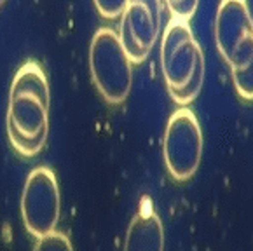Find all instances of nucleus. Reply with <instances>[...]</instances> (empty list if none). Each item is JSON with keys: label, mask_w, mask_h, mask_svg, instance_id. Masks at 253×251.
Masks as SVG:
<instances>
[{"label": "nucleus", "mask_w": 253, "mask_h": 251, "mask_svg": "<svg viewBox=\"0 0 253 251\" xmlns=\"http://www.w3.org/2000/svg\"><path fill=\"white\" fill-rule=\"evenodd\" d=\"M49 82L37 61L21 65L12 79L7 103V138L23 157L44 148L49 133Z\"/></svg>", "instance_id": "1"}, {"label": "nucleus", "mask_w": 253, "mask_h": 251, "mask_svg": "<svg viewBox=\"0 0 253 251\" xmlns=\"http://www.w3.org/2000/svg\"><path fill=\"white\" fill-rule=\"evenodd\" d=\"M94 7L98 14L105 19H117L121 18L124 7H126L127 0H93Z\"/></svg>", "instance_id": "12"}, {"label": "nucleus", "mask_w": 253, "mask_h": 251, "mask_svg": "<svg viewBox=\"0 0 253 251\" xmlns=\"http://www.w3.org/2000/svg\"><path fill=\"white\" fill-rule=\"evenodd\" d=\"M253 37L243 0H222L215 16V42L223 61L231 65L241 44Z\"/></svg>", "instance_id": "7"}, {"label": "nucleus", "mask_w": 253, "mask_h": 251, "mask_svg": "<svg viewBox=\"0 0 253 251\" xmlns=\"http://www.w3.org/2000/svg\"><path fill=\"white\" fill-rule=\"evenodd\" d=\"M61 213L60 185L49 167L39 166L26 176L21 194V218L35 237L54 232Z\"/></svg>", "instance_id": "5"}, {"label": "nucleus", "mask_w": 253, "mask_h": 251, "mask_svg": "<svg viewBox=\"0 0 253 251\" xmlns=\"http://www.w3.org/2000/svg\"><path fill=\"white\" fill-rule=\"evenodd\" d=\"M34 251H74L72 243L63 232H51L47 236L37 237Z\"/></svg>", "instance_id": "10"}, {"label": "nucleus", "mask_w": 253, "mask_h": 251, "mask_svg": "<svg viewBox=\"0 0 253 251\" xmlns=\"http://www.w3.org/2000/svg\"><path fill=\"white\" fill-rule=\"evenodd\" d=\"M231 72L238 94L243 100L252 101L253 100V58L246 65H243V67L231 68Z\"/></svg>", "instance_id": "9"}, {"label": "nucleus", "mask_w": 253, "mask_h": 251, "mask_svg": "<svg viewBox=\"0 0 253 251\" xmlns=\"http://www.w3.org/2000/svg\"><path fill=\"white\" fill-rule=\"evenodd\" d=\"M124 251H164V229L157 213L142 209L134 214L127 227Z\"/></svg>", "instance_id": "8"}, {"label": "nucleus", "mask_w": 253, "mask_h": 251, "mask_svg": "<svg viewBox=\"0 0 253 251\" xmlns=\"http://www.w3.org/2000/svg\"><path fill=\"white\" fill-rule=\"evenodd\" d=\"M243 5H245V11L250 18V23H252V28H253V0H243Z\"/></svg>", "instance_id": "13"}, {"label": "nucleus", "mask_w": 253, "mask_h": 251, "mask_svg": "<svg viewBox=\"0 0 253 251\" xmlns=\"http://www.w3.org/2000/svg\"><path fill=\"white\" fill-rule=\"evenodd\" d=\"M159 30L161 0H127L121 14L117 35L133 65L149 58L159 37Z\"/></svg>", "instance_id": "6"}, {"label": "nucleus", "mask_w": 253, "mask_h": 251, "mask_svg": "<svg viewBox=\"0 0 253 251\" xmlns=\"http://www.w3.org/2000/svg\"><path fill=\"white\" fill-rule=\"evenodd\" d=\"M164 2L171 11L173 18L183 19V21H189L196 14V9L199 5V0H164Z\"/></svg>", "instance_id": "11"}, {"label": "nucleus", "mask_w": 253, "mask_h": 251, "mask_svg": "<svg viewBox=\"0 0 253 251\" xmlns=\"http://www.w3.org/2000/svg\"><path fill=\"white\" fill-rule=\"evenodd\" d=\"M163 154L168 173L176 181L196 174L203 157V131L192 110L182 107L171 114L164 131Z\"/></svg>", "instance_id": "4"}, {"label": "nucleus", "mask_w": 253, "mask_h": 251, "mask_svg": "<svg viewBox=\"0 0 253 251\" xmlns=\"http://www.w3.org/2000/svg\"><path fill=\"white\" fill-rule=\"evenodd\" d=\"M161 70L175 103L189 105L198 98L205 82V54L189 21L171 18L161 41Z\"/></svg>", "instance_id": "2"}, {"label": "nucleus", "mask_w": 253, "mask_h": 251, "mask_svg": "<svg viewBox=\"0 0 253 251\" xmlns=\"http://www.w3.org/2000/svg\"><path fill=\"white\" fill-rule=\"evenodd\" d=\"M89 72L105 101L110 105L126 101L133 84V63L112 28H100L91 39Z\"/></svg>", "instance_id": "3"}]
</instances>
